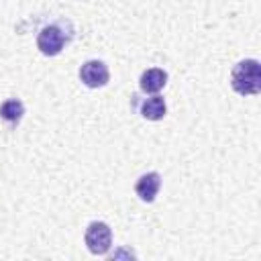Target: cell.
I'll return each mask as SVG.
<instances>
[{
    "mask_svg": "<svg viewBox=\"0 0 261 261\" xmlns=\"http://www.w3.org/2000/svg\"><path fill=\"white\" fill-rule=\"evenodd\" d=\"M230 86L241 96L261 92V65L257 59H241L230 71Z\"/></svg>",
    "mask_w": 261,
    "mask_h": 261,
    "instance_id": "6da1fadb",
    "label": "cell"
},
{
    "mask_svg": "<svg viewBox=\"0 0 261 261\" xmlns=\"http://www.w3.org/2000/svg\"><path fill=\"white\" fill-rule=\"evenodd\" d=\"M84 243L88 247V251L92 255H106L112 247V230L106 222L102 220H94L88 224L86 234H84Z\"/></svg>",
    "mask_w": 261,
    "mask_h": 261,
    "instance_id": "7a4b0ae2",
    "label": "cell"
},
{
    "mask_svg": "<svg viewBox=\"0 0 261 261\" xmlns=\"http://www.w3.org/2000/svg\"><path fill=\"white\" fill-rule=\"evenodd\" d=\"M63 45H65V37H63V33H61L59 27H53V24L43 27L39 31V35H37V47L47 57L59 55L61 49H63Z\"/></svg>",
    "mask_w": 261,
    "mask_h": 261,
    "instance_id": "3957f363",
    "label": "cell"
},
{
    "mask_svg": "<svg viewBox=\"0 0 261 261\" xmlns=\"http://www.w3.org/2000/svg\"><path fill=\"white\" fill-rule=\"evenodd\" d=\"M80 80L88 88H102L110 80L108 65L104 61H100V59H90V61L82 63V67H80Z\"/></svg>",
    "mask_w": 261,
    "mask_h": 261,
    "instance_id": "277c9868",
    "label": "cell"
},
{
    "mask_svg": "<svg viewBox=\"0 0 261 261\" xmlns=\"http://www.w3.org/2000/svg\"><path fill=\"white\" fill-rule=\"evenodd\" d=\"M161 188V175L157 171H149V173H143L137 184H135V192L137 196L143 200V202H153L157 192Z\"/></svg>",
    "mask_w": 261,
    "mask_h": 261,
    "instance_id": "5b68a950",
    "label": "cell"
},
{
    "mask_svg": "<svg viewBox=\"0 0 261 261\" xmlns=\"http://www.w3.org/2000/svg\"><path fill=\"white\" fill-rule=\"evenodd\" d=\"M167 84V73L159 67H151V69H145L139 77V86L143 92L147 94H157L159 90H163Z\"/></svg>",
    "mask_w": 261,
    "mask_h": 261,
    "instance_id": "8992f818",
    "label": "cell"
},
{
    "mask_svg": "<svg viewBox=\"0 0 261 261\" xmlns=\"http://www.w3.org/2000/svg\"><path fill=\"white\" fill-rule=\"evenodd\" d=\"M167 112V106H165V100L161 96H153V98H147L143 104H141V114L147 118V120H161Z\"/></svg>",
    "mask_w": 261,
    "mask_h": 261,
    "instance_id": "52a82bcc",
    "label": "cell"
},
{
    "mask_svg": "<svg viewBox=\"0 0 261 261\" xmlns=\"http://www.w3.org/2000/svg\"><path fill=\"white\" fill-rule=\"evenodd\" d=\"M24 114V104L16 98H10V100H4L0 104V118H4L6 122L10 124H16Z\"/></svg>",
    "mask_w": 261,
    "mask_h": 261,
    "instance_id": "ba28073f",
    "label": "cell"
}]
</instances>
